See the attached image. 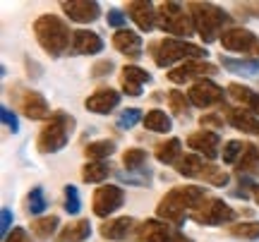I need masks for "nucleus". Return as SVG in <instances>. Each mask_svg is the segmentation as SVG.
I'll return each mask as SVG.
<instances>
[{
	"label": "nucleus",
	"instance_id": "27",
	"mask_svg": "<svg viewBox=\"0 0 259 242\" xmlns=\"http://www.w3.org/2000/svg\"><path fill=\"white\" fill-rule=\"evenodd\" d=\"M115 141L113 139H99V141H92L84 147V156L89 161H108L115 154Z\"/></svg>",
	"mask_w": 259,
	"mask_h": 242
},
{
	"label": "nucleus",
	"instance_id": "42",
	"mask_svg": "<svg viewBox=\"0 0 259 242\" xmlns=\"http://www.w3.org/2000/svg\"><path fill=\"white\" fill-rule=\"evenodd\" d=\"M113 63L111 60H99V63H96V65L92 67V77L94 79H99V77H108L113 72Z\"/></svg>",
	"mask_w": 259,
	"mask_h": 242
},
{
	"label": "nucleus",
	"instance_id": "26",
	"mask_svg": "<svg viewBox=\"0 0 259 242\" xmlns=\"http://www.w3.org/2000/svg\"><path fill=\"white\" fill-rule=\"evenodd\" d=\"M144 127L149 132H156V134H168L173 127V120H170V115H166V111L151 108L149 113H144Z\"/></svg>",
	"mask_w": 259,
	"mask_h": 242
},
{
	"label": "nucleus",
	"instance_id": "21",
	"mask_svg": "<svg viewBox=\"0 0 259 242\" xmlns=\"http://www.w3.org/2000/svg\"><path fill=\"white\" fill-rule=\"evenodd\" d=\"M226 120L231 127H235L238 132H245V134H254L259 137V118L254 113L245 111V108H226Z\"/></svg>",
	"mask_w": 259,
	"mask_h": 242
},
{
	"label": "nucleus",
	"instance_id": "49",
	"mask_svg": "<svg viewBox=\"0 0 259 242\" xmlns=\"http://www.w3.org/2000/svg\"><path fill=\"white\" fill-rule=\"evenodd\" d=\"M254 175H259V168H257V170H254Z\"/></svg>",
	"mask_w": 259,
	"mask_h": 242
},
{
	"label": "nucleus",
	"instance_id": "35",
	"mask_svg": "<svg viewBox=\"0 0 259 242\" xmlns=\"http://www.w3.org/2000/svg\"><path fill=\"white\" fill-rule=\"evenodd\" d=\"M245 147H247V141H242V139H231V141H226V144H223V149H221L223 163H228V166H238V161H240V156H242V151H245Z\"/></svg>",
	"mask_w": 259,
	"mask_h": 242
},
{
	"label": "nucleus",
	"instance_id": "31",
	"mask_svg": "<svg viewBox=\"0 0 259 242\" xmlns=\"http://www.w3.org/2000/svg\"><path fill=\"white\" fill-rule=\"evenodd\" d=\"M149 163V154L144 149H139V147H132V149L122 151V168L127 170V173H137V170H144Z\"/></svg>",
	"mask_w": 259,
	"mask_h": 242
},
{
	"label": "nucleus",
	"instance_id": "8",
	"mask_svg": "<svg viewBox=\"0 0 259 242\" xmlns=\"http://www.w3.org/2000/svg\"><path fill=\"white\" fill-rule=\"evenodd\" d=\"M221 46L228 53L245 58V60H257L259 63V36L245 27H228L221 34Z\"/></svg>",
	"mask_w": 259,
	"mask_h": 242
},
{
	"label": "nucleus",
	"instance_id": "13",
	"mask_svg": "<svg viewBox=\"0 0 259 242\" xmlns=\"http://www.w3.org/2000/svg\"><path fill=\"white\" fill-rule=\"evenodd\" d=\"M219 75V67L213 63H206V60H187L183 65L168 70V79L176 84H185V82H199V79H209V77Z\"/></svg>",
	"mask_w": 259,
	"mask_h": 242
},
{
	"label": "nucleus",
	"instance_id": "14",
	"mask_svg": "<svg viewBox=\"0 0 259 242\" xmlns=\"http://www.w3.org/2000/svg\"><path fill=\"white\" fill-rule=\"evenodd\" d=\"M187 147L197 156H202L206 161H213L221 154V137H219V132H211V130H206V127H202V130L187 134Z\"/></svg>",
	"mask_w": 259,
	"mask_h": 242
},
{
	"label": "nucleus",
	"instance_id": "3",
	"mask_svg": "<svg viewBox=\"0 0 259 242\" xmlns=\"http://www.w3.org/2000/svg\"><path fill=\"white\" fill-rule=\"evenodd\" d=\"M34 36H36L38 46L46 51V56L60 58L70 48L72 34H70V27L58 15H41L34 22Z\"/></svg>",
	"mask_w": 259,
	"mask_h": 242
},
{
	"label": "nucleus",
	"instance_id": "4",
	"mask_svg": "<svg viewBox=\"0 0 259 242\" xmlns=\"http://www.w3.org/2000/svg\"><path fill=\"white\" fill-rule=\"evenodd\" d=\"M149 53H151V58H154V63L158 67H173L176 63L183 65L187 60L206 58V48L190 43L185 38H161V41H154L149 46Z\"/></svg>",
	"mask_w": 259,
	"mask_h": 242
},
{
	"label": "nucleus",
	"instance_id": "2",
	"mask_svg": "<svg viewBox=\"0 0 259 242\" xmlns=\"http://www.w3.org/2000/svg\"><path fill=\"white\" fill-rule=\"evenodd\" d=\"M74 115H70L67 111H53V115L46 120V125L41 127L36 137V149L38 154H58V151H63L67 144H70V137H72L74 132Z\"/></svg>",
	"mask_w": 259,
	"mask_h": 242
},
{
	"label": "nucleus",
	"instance_id": "12",
	"mask_svg": "<svg viewBox=\"0 0 259 242\" xmlns=\"http://www.w3.org/2000/svg\"><path fill=\"white\" fill-rule=\"evenodd\" d=\"M187 99L194 108L206 111V108L226 103V91H223V86H219L211 79H199V82H192V86L187 89Z\"/></svg>",
	"mask_w": 259,
	"mask_h": 242
},
{
	"label": "nucleus",
	"instance_id": "16",
	"mask_svg": "<svg viewBox=\"0 0 259 242\" xmlns=\"http://www.w3.org/2000/svg\"><path fill=\"white\" fill-rule=\"evenodd\" d=\"M60 8L67 15V19H72L77 24H92L101 17V5L94 0H65L60 3Z\"/></svg>",
	"mask_w": 259,
	"mask_h": 242
},
{
	"label": "nucleus",
	"instance_id": "40",
	"mask_svg": "<svg viewBox=\"0 0 259 242\" xmlns=\"http://www.w3.org/2000/svg\"><path fill=\"white\" fill-rule=\"evenodd\" d=\"M108 27L111 29H118V31H122V29H127V15L122 12V10H118V8H113V10H108Z\"/></svg>",
	"mask_w": 259,
	"mask_h": 242
},
{
	"label": "nucleus",
	"instance_id": "44",
	"mask_svg": "<svg viewBox=\"0 0 259 242\" xmlns=\"http://www.w3.org/2000/svg\"><path fill=\"white\" fill-rule=\"evenodd\" d=\"M0 233H3V240L10 235V225H12V209H8V206H3V211H0Z\"/></svg>",
	"mask_w": 259,
	"mask_h": 242
},
{
	"label": "nucleus",
	"instance_id": "32",
	"mask_svg": "<svg viewBox=\"0 0 259 242\" xmlns=\"http://www.w3.org/2000/svg\"><path fill=\"white\" fill-rule=\"evenodd\" d=\"M202 182H209L211 187H228L231 185V173L228 170H223L221 166H216V163H206L202 170V175H199Z\"/></svg>",
	"mask_w": 259,
	"mask_h": 242
},
{
	"label": "nucleus",
	"instance_id": "11",
	"mask_svg": "<svg viewBox=\"0 0 259 242\" xmlns=\"http://www.w3.org/2000/svg\"><path fill=\"white\" fill-rule=\"evenodd\" d=\"M122 204H125V189L118 185H99L92 197L94 216L99 218H111Z\"/></svg>",
	"mask_w": 259,
	"mask_h": 242
},
{
	"label": "nucleus",
	"instance_id": "33",
	"mask_svg": "<svg viewBox=\"0 0 259 242\" xmlns=\"http://www.w3.org/2000/svg\"><path fill=\"white\" fill-rule=\"evenodd\" d=\"M168 106H170V111L176 113L180 120H187L190 113H192V103H190V99L180 89H170L168 91Z\"/></svg>",
	"mask_w": 259,
	"mask_h": 242
},
{
	"label": "nucleus",
	"instance_id": "24",
	"mask_svg": "<svg viewBox=\"0 0 259 242\" xmlns=\"http://www.w3.org/2000/svg\"><path fill=\"white\" fill-rule=\"evenodd\" d=\"M92 237V223L87 221V218H77L72 223H67L60 230L56 242H84Z\"/></svg>",
	"mask_w": 259,
	"mask_h": 242
},
{
	"label": "nucleus",
	"instance_id": "9",
	"mask_svg": "<svg viewBox=\"0 0 259 242\" xmlns=\"http://www.w3.org/2000/svg\"><path fill=\"white\" fill-rule=\"evenodd\" d=\"M135 242H192V237L161 218H147L137 225Z\"/></svg>",
	"mask_w": 259,
	"mask_h": 242
},
{
	"label": "nucleus",
	"instance_id": "20",
	"mask_svg": "<svg viewBox=\"0 0 259 242\" xmlns=\"http://www.w3.org/2000/svg\"><path fill=\"white\" fill-rule=\"evenodd\" d=\"M113 48L118 51V53H122L125 58H139L142 56V48H144V43H142V36H139L137 31H132V29H122V31H115L113 34Z\"/></svg>",
	"mask_w": 259,
	"mask_h": 242
},
{
	"label": "nucleus",
	"instance_id": "19",
	"mask_svg": "<svg viewBox=\"0 0 259 242\" xmlns=\"http://www.w3.org/2000/svg\"><path fill=\"white\" fill-rule=\"evenodd\" d=\"M103 51V38L96 31L77 29L72 34V53L77 56H99Z\"/></svg>",
	"mask_w": 259,
	"mask_h": 242
},
{
	"label": "nucleus",
	"instance_id": "10",
	"mask_svg": "<svg viewBox=\"0 0 259 242\" xmlns=\"http://www.w3.org/2000/svg\"><path fill=\"white\" fill-rule=\"evenodd\" d=\"M12 101H15V106L19 108V113H22L24 118H29V120H48V118L53 115L46 96L34 91V89L15 86V89H12Z\"/></svg>",
	"mask_w": 259,
	"mask_h": 242
},
{
	"label": "nucleus",
	"instance_id": "46",
	"mask_svg": "<svg viewBox=\"0 0 259 242\" xmlns=\"http://www.w3.org/2000/svg\"><path fill=\"white\" fill-rule=\"evenodd\" d=\"M122 93H125V96H135V99H137V96H142V86H137V84H125V82H122Z\"/></svg>",
	"mask_w": 259,
	"mask_h": 242
},
{
	"label": "nucleus",
	"instance_id": "39",
	"mask_svg": "<svg viewBox=\"0 0 259 242\" xmlns=\"http://www.w3.org/2000/svg\"><path fill=\"white\" fill-rule=\"evenodd\" d=\"M233 10H235V15H238V17L259 19V3H235Z\"/></svg>",
	"mask_w": 259,
	"mask_h": 242
},
{
	"label": "nucleus",
	"instance_id": "29",
	"mask_svg": "<svg viewBox=\"0 0 259 242\" xmlns=\"http://www.w3.org/2000/svg\"><path fill=\"white\" fill-rule=\"evenodd\" d=\"M24 206H27L29 216H38V218H41V214L48 209V197H46V192H44V187L41 185L31 187V189L27 192V202H24Z\"/></svg>",
	"mask_w": 259,
	"mask_h": 242
},
{
	"label": "nucleus",
	"instance_id": "34",
	"mask_svg": "<svg viewBox=\"0 0 259 242\" xmlns=\"http://www.w3.org/2000/svg\"><path fill=\"white\" fill-rule=\"evenodd\" d=\"M58 225H60V218L58 216H41L36 221H31V233L36 235L38 240H48L51 235L58 230Z\"/></svg>",
	"mask_w": 259,
	"mask_h": 242
},
{
	"label": "nucleus",
	"instance_id": "36",
	"mask_svg": "<svg viewBox=\"0 0 259 242\" xmlns=\"http://www.w3.org/2000/svg\"><path fill=\"white\" fill-rule=\"evenodd\" d=\"M120 79L125 84H137V86H142V84L151 82V75H149L144 67H139V65H125L120 70Z\"/></svg>",
	"mask_w": 259,
	"mask_h": 242
},
{
	"label": "nucleus",
	"instance_id": "28",
	"mask_svg": "<svg viewBox=\"0 0 259 242\" xmlns=\"http://www.w3.org/2000/svg\"><path fill=\"white\" fill-rule=\"evenodd\" d=\"M204 166H206V163H204L202 156H197V154H185V156L178 161L173 168H176L183 177H197V180H199Z\"/></svg>",
	"mask_w": 259,
	"mask_h": 242
},
{
	"label": "nucleus",
	"instance_id": "48",
	"mask_svg": "<svg viewBox=\"0 0 259 242\" xmlns=\"http://www.w3.org/2000/svg\"><path fill=\"white\" fill-rule=\"evenodd\" d=\"M250 192H252V199H254V204L259 206V182H252V185H250Z\"/></svg>",
	"mask_w": 259,
	"mask_h": 242
},
{
	"label": "nucleus",
	"instance_id": "7",
	"mask_svg": "<svg viewBox=\"0 0 259 242\" xmlns=\"http://www.w3.org/2000/svg\"><path fill=\"white\" fill-rule=\"evenodd\" d=\"M194 223L213 228V225H233V221L238 218V211L233 209L228 202H223L219 197H206L202 204L190 214Z\"/></svg>",
	"mask_w": 259,
	"mask_h": 242
},
{
	"label": "nucleus",
	"instance_id": "23",
	"mask_svg": "<svg viewBox=\"0 0 259 242\" xmlns=\"http://www.w3.org/2000/svg\"><path fill=\"white\" fill-rule=\"evenodd\" d=\"M221 65L226 72L240 77H259V63L257 60H245V58H231L221 56Z\"/></svg>",
	"mask_w": 259,
	"mask_h": 242
},
{
	"label": "nucleus",
	"instance_id": "43",
	"mask_svg": "<svg viewBox=\"0 0 259 242\" xmlns=\"http://www.w3.org/2000/svg\"><path fill=\"white\" fill-rule=\"evenodd\" d=\"M3 242H34V240H31V235H29L27 228H12L10 235Z\"/></svg>",
	"mask_w": 259,
	"mask_h": 242
},
{
	"label": "nucleus",
	"instance_id": "1",
	"mask_svg": "<svg viewBox=\"0 0 259 242\" xmlns=\"http://www.w3.org/2000/svg\"><path fill=\"white\" fill-rule=\"evenodd\" d=\"M206 197H209V192L204 185H178L161 197V202L156 204V216L161 221L180 228L187 216L192 214Z\"/></svg>",
	"mask_w": 259,
	"mask_h": 242
},
{
	"label": "nucleus",
	"instance_id": "6",
	"mask_svg": "<svg viewBox=\"0 0 259 242\" xmlns=\"http://www.w3.org/2000/svg\"><path fill=\"white\" fill-rule=\"evenodd\" d=\"M156 10H158V29L170 34V38H187L197 31L190 10L183 8L180 3L168 0V3H161Z\"/></svg>",
	"mask_w": 259,
	"mask_h": 242
},
{
	"label": "nucleus",
	"instance_id": "47",
	"mask_svg": "<svg viewBox=\"0 0 259 242\" xmlns=\"http://www.w3.org/2000/svg\"><path fill=\"white\" fill-rule=\"evenodd\" d=\"M24 63H27V72L29 77H41V70H38V63L36 60H31V58H24Z\"/></svg>",
	"mask_w": 259,
	"mask_h": 242
},
{
	"label": "nucleus",
	"instance_id": "22",
	"mask_svg": "<svg viewBox=\"0 0 259 242\" xmlns=\"http://www.w3.org/2000/svg\"><path fill=\"white\" fill-rule=\"evenodd\" d=\"M154 156H156V161L163 163V166H176L178 161L185 156V154H183V141L178 139V137H168V139L158 141Z\"/></svg>",
	"mask_w": 259,
	"mask_h": 242
},
{
	"label": "nucleus",
	"instance_id": "25",
	"mask_svg": "<svg viewBox=\"0 0 259 242\" xmlns=\"http://www.w3.org/2000/svg\"><path fill=\"white\" fill-rule=\"evenodd\" d=\"M111 163H106V161H89V163H84L82 166V180L89 185H99L103 180H108L111 175Z\"/></svg>",
	"mask_w": 259,
	"mask_h": 242
},
{
	"label": "nucleus",
	"instance_id": "30",
	"mask_svg": "<svg viewBox=\"0 0 259 242\" xmlns=\"http://www.w3.org/2000/svg\"><path fill=\"white\" fill-rule=\"evenodd\" d=\"M228 235L245 242L259 240V221H238V223L228 225Z\"/></svg>",
	"mask_w": 259,
	"mask_h": 242
},
{
	"label": "nucleus",
	"instance_id": "17",
	"mask_svg": "<svg viewBox=\"0 0 259 242\" xmlns=\"http://www.w3.org/2000/svg\"><path fill=\"white\" fill-rule=\"evenodd\" d=\"M115 106H120V91H115L111 86H99L84 101V108L89 113H96V115H108L115 111Z\"/></svg>",
	"mask_w": 259,
	"mask_h": 242
},
{
	"label": "nucleus",
	"instance_id": "38",
	"mask_svg": "<svg viewBox=\"0 0 259 242\" xmlns=\"http://www.w3.org/2000/svg\"><path fill=\"white\" fill-rule=\"evenodd\" d=\"M139 120H144V113L139 111V108H125V111H120L115 125H118L120 130H132Z\"/></svg>",
	"mask_w": 259,
	"mask_h": 242
},
{
	"label": "nucleus",
	"instance_id": "41",
	"mask_svg": "<svg viewBox=\"0 0 259 242\" xmlns=\"http://www.w3.org/2000/svg\"><path fill=\"white\" fill-rule=\"evenodd\" d=\"M0 120H3V125L8 127L12 134H17L19 132V122H17V115L10 111L8 106H0Z\"/></svg>",
	"mask_w": 259,
	"mask_h": 242
},
{
	"label": "nucleus",
	"instance_id": "18",
	"mask_svg": "<svg viewBox=\"0 0 259 242\" xmlns=\"http://www.w3.org/2000/svg\"><path fill=\"white\" fill-rule=\"evenodd\" d=\"M137 218H132V216H118V218H108V221H103L101 228H99V233H101L103 240H127V235H135L137 230Z\"/></svg>",
	"mask_w": 259,
	"mask_h": 242
},
{
	"label": "nucleus",
	"instance_id": "45",
	"mask_svg": "<svg viewBox=\"0 0 259 242\" xmlns=\"http://www.w3.org/2000/svg\"><path fill=\"white\" fill-rule=\"evenodd\" d=\"M199 125H211V127H216V130H221L223 127V118L221 115H202V120H199Z\"/></svg>",
	"mask_w": 259,
	"mask_h": 242
},
{
	"label": "nucleus",
	"instance_id": "15",
	"mask_svg": "<svg viewBox=\"0 0 259 242\" xmlns=\"http://www.w3.org/2000/svg\"><path fill=\"white\" fill-rule=\"evenodd\" d=\"M127 15L135 19V24L139 27V31H154L158 27V10L154 8V3H149V0H130L127 5Z\"/></svg>",
	"mask_w": 259,
	"mask_h": 242
},
{
	"label": "nucleus",
	"instance_id": "5",
	"mask_svg": "<svg viewBox=\"0 0 259 242\" xmlns=\"http://www.w3.org/2000/svg\"><path fill=\"white\" fill-rule=\"evenodd\" d=\"M187 10L194 19V29L204 43H211L216 38H221V34L226 31L223 24L228 22V15L223 12L219 5L213 3H187Z\"/></svg>",
	"mask_w": 259,
	"mask_h": 242
},
{
	"label": "nucleus",
	"instance_id": "37",
	"mask_svg": "<svg viewBox=\"0 0 259 242\" xmlns=\"http://www.w3.org/2000/svg\"><path fill=\"white\" fill-rule=\"evenodd\" d=\"M63 197H65V202H63L65 214L77 216L79 211H82V199H79V189H77L74 185H65Z\"/></svg>",
	"mask_w": 259,
	"mask_h": 242
}]
</instances>
